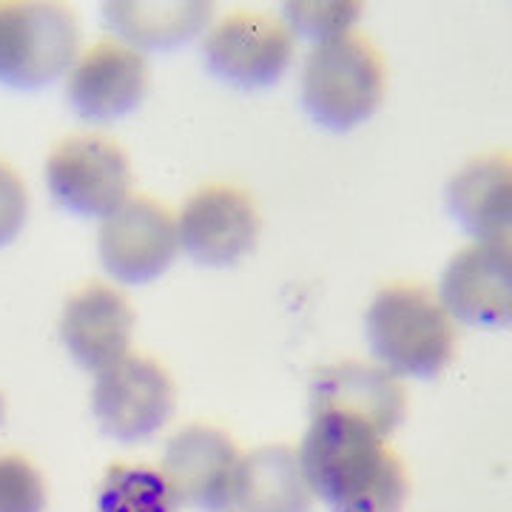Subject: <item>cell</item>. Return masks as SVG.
<instances>
[{
    "mask_svg": "<svg viewBox=\"0 0 512 512\" xmlns=\"http://www.w3.org/2000/svg\"><path fill=\"white\" fill-rule=\"evenodd\" d=\"M447 208L478 245L512 254V154L461 165L447 185Z\"/></svg>",
    "mask_w": 512,
    "mask_h": 512,
    "instance_id": "cell-15",
    "label": "cell"
},
{
    "mask_svg": "<svg viewBox=\"0 0 512 512\" xmlns=\"http://www.w3.org/2000/svg\"><path fill=\"white\" fill-rule=\"evenodd\" d=\"M80 23L72 6L49 0H0V83L40 89L72 72Z\"/></svg>",
    "mask_w": 512,
    "mask_h": 512,
    "instance_id": "cell-4",
    "label": "cell"
},
{
    "mask_svg": "<svg viewBox=\"0 0 512 512\" xmlns=\"http://www.w3.org/2000/svg\"><path fill=\"white\" fill-rule=\"evenodd\" d=\"M29 217V191L20 174L0 160V248L15 242Z\"/></svg>",
    "mask_w": 512,
    "mask_h": 512,
    "instance_id": "cell-21",
    "label": "cell"
},
{
    "mask_svg": "<svg viewBox=\"0 0 512 512\" xmlns=\"http://www.w3.org/2000/svg\"><path fill=\"white\" fill-rule=\"evenodd\" d=\"M163 470L146 464H111L97 487V512H180Z\"/></svg>",
    "mask_w": 512,
    "mask_h": 512,
    "instance_id": "cell-18",
    "label": "cell"
},
{
    "mask_svg": "<svg viewBox=\"0 0 512 512\" xmlns=\"http://www.w3.org/2000/svg\"><path fill=\"white\" fill-rule=\"evenodd\" d=\"M46 510V481L35 464L18 453L0 456V512Z\"/></svg>",
    "mask_w": 512,
    "mask_h": 512,
    "instance_id": "cell-20",
    "label": "cell"
},
{
    "mask_svg": "<svg viewBox=\"0 0 512 512\" xmlns=\"http://www.w3.org/2000/svg\"><path fill=\"white\" fill-rule=\"evenodd\" d=\"M282 9L288 32L313 46L353 35V26L362 18V3L348 0H296L285 3Z\"/></svg>",
    "mask_w": 512,
    "mask_h": 512,
    "instance_id": "cell-19",
    "label": "cell"
},
{
    "mask_svg": "<svg viewBox=\"0 0 512 512\" xmlns=\"http://www.w3.org/2000/svg\"><path fill=\"white\" fill-rule=\"evenodd\" d=\"M177 404V390L160 362L128 353L97 373L92 413L100 430L123 444H140L163 430Z\"/></svg>",
    "mask_w": 512,
    "mask_h": 512,
    "instance_id": "cell-6",
    "label": "cell"
},
{
    "mask_svg": "<svg viewBox=\"0 0 512 512\" xmlns=\"http://www.w3.org/2000/svg\"><path fill=\"white\" fill-rule=\"evenodd\" d=\"M205 69L237 89H268L293 60V35L285 23L256 12H231L211 26L202 43Z\"/></svg>",
    "mask_w": 512,
    "mask_h": 512,
    "instance_id": "cell-7",
    "label": "cell"
},
{
    "mask_svg": "<svg viewBox=\"0 0 512 512\" xmlns=\"http://www.w3.org/2000/svg\"><path fill=\"white\" fill-rule=\"evenodd\" d=\"M148 92V60L123 40H100L74 60L66 97L83 120L106 123L126 117Z\"/></svg>",
    "mask_w": 512,
    "mask_h": 512,
    "instance_id": "cell-11",
    "label": "cell"
},
{
    "mask_svg": "<svg viewBox=\"0 0 512 512\" xmlns=\"http://www.w3.org/2000/svg\"><path fill=\"white\" fill-rule=\"evenodd\" d=\"M180 248L197 265H237L259 239L254 200L234 185H205L185 200L177 217Z\"/></svg>",
    "mask_w": 512,
    "mask_h": 512,
    "instance_id": "cell-10",
    "label": "cell"
},
{
    "mask_svg": "<svg viewBox=\"0 0 512 512\" xmlns=\"http://www.w3.org/2000/svg\"><path fill=\"white\" fill-rule=\"evenodd\" d=\"M239 512H311L313 490L302 458L285 444H268L242 458Z\"/></svg>",
    "mask_w": 512,
    "mask_h": 512,
    "instance_id": "cell-16",
    "label": "cell"
},
{
    "mask_svg": "<svg viewBox=\"0 0 512 512\" xmlns=\"http://www.w3.org/2000/svg\"><path fill=\"white\" fill-rule=\"evenodd\" d=\"M302 106L313 123L350 131L370 120L384 100V60L359 35L313 46L299 74Z\"/></svg>",
    "mask_w": 512,
    "mask_h": 512,
    "instance_id": "cell-3",
    "label": "cell"
},
{
    "mask_svg": "<svg viewBox=\"0 0 512 512\" xmlns=\"http://www.w3.org/2000/svg\"><path fill=\"white\" fill-rule=\"evenodd\" d=\"M180 251L177 220L151 197H128L100 225L97 254L123 285H148L163 276Z\"/></svg>",
    "mask_w": 512,
    "mask_h": 512,
    "instance_id": "cell-8",
    "label": "cell"
},
{
    "mask_svg": "<svg viewBox=\"0 0 512 512\" xmlns=\"http://www.w3.org/2000/svg\"><path fill=\"white\" fill-rule=\"evenodd\" d=\"M6 419V399H3V393H0V424Z\"/></svg>",
    "mask_w": 512,
    "mask_h": 512,
    "instance_id": "cell-22",
    "label": "cell"
},
{
    "mask_svg": "<svg viewBox=\"0 0 512 512\" xmlns=\"http://www.w3.org/2000/svg\"><path fill=\"white\" fill-rule=\"evenodd\" d=\"M367 345L393 376L436 379L456 353V322L436 293L421 285H387L365 313Z\"/></svg>",
    "mask_w": 512,
    "mask_h": 512,
    "instance_id": "cell-2",
    "label": "cell"
},
{
    "mask_svg": "<svg viewBox=\"0 0 512 512\" xmlns=\"http://www.w3.org/2000/svg\"><path fill=\"white\" fill-rule=\"evenodd\" d=\"M242 456L217 427L188 424L165 444L163 476L183 507L228 512L237 501Z\"/></svg>",
    "mask_w": 512,
    "mask_h": 512,
    "instance_id": "cell-9",
    "label": "cell"
},
{
    "mask_svg": "<svg viewBox=\"0 0 512 512\" xmlns=\"http://www.w3.org/2000/svg\"><path fill=\"white\" fill-rule=\"evenodd\" d=\"M46 185L57 205L74 217L106 220L131 197V163L109 137L74 134L52 148Z\"/></svg>",
    "mask_w": 512,
    "mask_h": 512,
    "instance_id": "cell-5",
    "label": "cell"
},
{
    "mask_svg": "<svg viewBox=\"0 0 512 512\" xmlns=\"http://www.w3.org/2000/svg\"><path fill=\"white\" fill-rule=\"evenodd\" d=\"M302 467L330 512H402L410 495L404 461L382 436L339 416H311Z\"/></svg>",
    "mask_w": 512,
    "mask_h": 512,
    "instance_id": "cell-1",
    "label": "cell"
},
{
    "mask_svg": "<svg viewBox=\"0 0 512 512\" xmlns=\"http://www.w3.org/2000/svg\"><path fill=\"white\" fill-rule=\"evenodd\" d=\"M439 299L453 322L470 328H512V254L487 245H467L447 262Z\"/></svg>",
    "mask_w": 512,
    "mask_h": 512,
    "instance_id": "cell-13",
    "label": "cell"
},
{
    "mask_svg": "<svg viewBox=\"0 0 512 512\" xmlns=\"http://www.w3.org/2000/svg\"><path fill=\"white\" fill-rule=\"evenodd\" d=\"M134 333V308L123 293L103 282H89L63 305L60 339L86 370H106L128 356Z\"/></svg>",
    "mask_w": 512,
    "mask_h": 512,
    "instance_id": "cell-14",
    "label": "cell"
},
{
    "mask_svg": "<svg viewBox=\"0 0 512 512\" xmlns=\"http://www.w3.org/2000/svg\"><path fill=\"white\" fill-rule=\"evenodd\" d=\"M214 6L205 0H114L106 23L134 49H174L208 26Z\"/></svg>",
    "mask_w": 512,
    "mask_h": 512,
    "instance_id": "cell-17",
    "label": "cell"
},
{
    "mask_svg": "<svg viewBox=\"0 0 512 512\" xmlns=\"http://www.w3.org/2000/svg\"><path fill=\"white\" fill-rule=\"evenodd\" d=\"M407 413V393L399 376L379 365L339 362L316 373L311 387V416L356 421L387 439Z\"/></svg>",
    "mask_w": 512,
    "mask_h": 512,
    "instance_id": "cell-12",
    "label": "cell"
}]
</instances>
